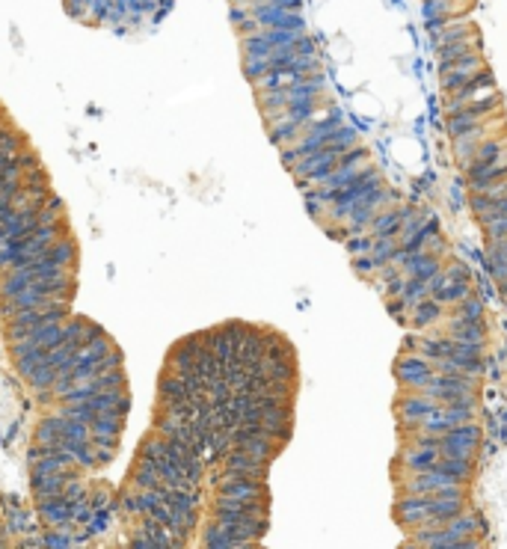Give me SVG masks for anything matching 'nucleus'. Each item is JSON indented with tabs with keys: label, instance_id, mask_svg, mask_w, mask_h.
Listing matches in <instances>:
<instances>
[{
	"label": "nucleus",
	"instance_id": "nucleus-1",
	"mask_svg": "<svg viewBox=\"0 0 507 549\" xmlns=\"http://www.w3.org/2000/svg\"><path fill=\"white\" fill-rule=\"evenodd\" d=\"M80 241L36 143L0 102V342L33 404L30 493L48 549H92L131 415L125 351L77 309Z\"/></svg>",
	"mask_w": 507,
	"mask_h": 549
},
{
	"label": "nucleus",
	"instance_id": "nucleus-2",
	"mask_svg": "<svg viewBox=\"0 0 507 549\" xmlns=\"http://www.w3.org/2000/svg\"><path fill=\"white\" fill-rule=\"evenodd\" d=\"M0 549H12L9 535H6V523H4V511H0Z\"/></svg>",
	"mask_w": 507,
	"mask_h": 549
}]
</instances>
